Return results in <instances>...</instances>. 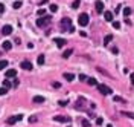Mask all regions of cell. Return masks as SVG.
Returning a JSON list of instances; mask_svg holds the SVG:
<instances>
[{"mask_svg":"<svg viewBox=\"0 0 134 127\" xmlns=\"http://www.w3.org/2000/svg\"><path fill=\"white\" fill-rule=\"evenodd\" d=\"M61 29H63V31L73 32L75 28L72 26V20H70V19H63V20H61Z\"/></svg>","mask_w":134,"mask_h":127,"instance_id":"1","label":"cell"},{"mask_svg":"<svg viewBox=\"0 0 134 127\" xmlns=\"http://www.w3.org/2000/svg\"><path fill=\"white\" fill-rule=\"evenodd\" d=\"M52 21L50 19V15H44V17H38L37 19V26L38 28H44V26H47L49 23Z\"/></svg>","mask_w":134,"mask_h":127,"instance_id":"2","label":"cell"},{"mask_svg":"<svg viewBox=\"0 0 134 127\" xmlns=\"http://www.w3.org/2000/svg\"><path fill=\"white\" fill-rule=\"evenodd\" d=\"M89 21H90V17H89V14H87V12L79 14V17H78L79 26H87V25H89Z\"/></svg>","mask_w":134,"mask_h":127,"instance_id":"3","label":"cell"},{"mask_svg":"<svg viewBox=\"0 0 134 127\" xmlns=\"http://www.w3.org/2000/svg\"><path fill=\"white\" fill-rule=\"evenodd\" d=\"M98 90L101 92L102 95H111V94H113L111 87H108V86H105V84H99V86H98Z\"/></svg>","mask_w":134,"mask_h":127,"instance_id":"4","label":"cell"},{"mask_svg":"<svg viewBox=\"0 0 134 127\" xmlns=\"http://www.w3.org/2000/svg\"><path fill=\"white\" fill-rule=\"evenodd\" d=\"M20 119H23V115H15V116H9L6 119V123L8 124H15L17 121H20Z\"/></svg>","mask_w":134,"mask_h":127,"instance_id":"5","label":"cell"},{"mask_svg":"<svg viewBox=\"0 0 134 127\" xmlns=\"http://www.w3.org/2000/svg\"><path fill=\"white\" fill-rule=\"evenodd\" d=\"M20 67H21V69H25V71H32V63H31V61H27V60H25V61H21V63H20Z\"/></svg>","mask_w":134,"mask_h":127,"instance_id":"6","label":"cell"},{"mask_svg":"<svg viewBox=\"0 0 134 127\" xmlns=\"http://www.w3.org/2000/svg\"><path fill=\"white\" fill-rule=\"evenodd\" d=\"M2 34H3V35H9V34H12V26H11V25H5L2 28Z\"/></svg>","mask_w":134,"mask_h":127,"instance_id":"7","label":"cell"},{"mask_svg":"<svg viewBox=\"0 0 134 127\" xmlns=\"http://www.w3.org/2000/svg\"><path fill=\"white\" fill-rule=\"evenodd\" d=\"M54 42H55V44L58 46V48H63V46H66V44H67V42H66L64 38H55Z\"/></svg>","mask_w":134,"mask_h":127,"instance_id":"8","label":"cell"},{"mask_svg":"<svg viewBox=\"0 0 134 127\" xmlns=\"http://www.w3.org/2000/svg\"><path fill=\"white\" fill-rule=\"evenodd\" d=\"M95 8H96V12H98V14H102V12H104V3H102V2H96Z\"/></svg>","mask_w":134,"mask_h":127,"instance_id":"9","label":"cell"},{"mask_svg":"<svg viewBox=\"0 0 134 127\" xmlns=\"http://www.w3.org/2000/svg\"><path fill=\"white\" fill-rule=\"evenodd\" d=\"M104 19H105V21H113V12L111 11H105L104 12Z\"/></svg>","mask_w":134,"mask_h":127,"instance_id":"10","label":"cell"},{"mask_svg":"<svg viewBox=\"0 0 134 127\" xmlns=\"http://www.w3.org/2000/svg\"><path fill=\"white\" fill-rule=\"evenodd\" d=\"M54 119H55V121H58V123H69V121H70L67 116H61V115H56Z\"/></svg>","mask_w":134,"mask_h":127,"instance_id":"11","label":"cell"},{"mask_svg":"<svg viewBox=\"0 0 134 127\" xmlns=\"http://www.w3.org/2000/svg\"><path fill=\"white\" fill-rule=\"evenodd\" d=\"M5 75H6V78H14L17 75V71H14V69H9V71L5 72Z\"/></svg>","mask_w":134,"mask_h":127,"instance_id":"12","label":"cell"},{"mask_svg":"<svg viewBox=\"0 0 134 127\" xmlns=\"http://www.w3.org/2000/svg\"><path fill=\"white\" fill-rule=\"evenodd\" d=\"M72 54H73V49H66V51L63 52V58H69Z\"/></svg>","mask_w":134,"mask_h":127,"instance_id":"13","label":"cell"},{"mask_svg":"<svg viewBox=\"0 0 134 127\" xmlns=\"http://www.w3.org/2000/svg\"><path fill=\"white\" fill-rule=\"evenodd\" d=\"M111 40H113V35H111V34H108V35H105V38H104V44H108L110 42H111Z\"/></svg>","mask_w":134,"mask_h":127,"instance_id":"14","label":"cell"},{"mask_svg":"<svg viewBox=\"0 0 134 127\" xmlns=\"http://www.w3.org/2000/svg\"><path fill=\"white\" fill-rule=\"evenodd\" d=\"M64 78H66L67 81H73V80H75V75H73V74H64Z\"/></svg>","mask_w":134,"mask_h":127,"instance_id":"15","label":"cell"},{"mask_svg":"<svg viewBox=\"0 0 134 127\" xmlns=\"http://www.w3.org/2000/svg\"><path fill=\"white\" fill-rule=\"evenodd\" d=\"M11 48H12V43H11V42H5L3 43V49L5 51H9Z\"/></svg>","mask_w":134,"mask_h":127,"instance_id":"16","label":"cell"},{"mask_svg":"<svg viewBox=\"0 0 134 127\" xmlns=\"http://www.w3.org/2000/svg\"><path fill=\"white\" fill-rule=\"evenodd\" d=\"M6 66H8V61L6 60H0V71H3Z\"/></svg>","mask_w":134,"mask_h":127,"instance_id":"17","label":"cell"},{"mask_svg":"<svg viewBox=\"0 0 134 127\" xmlns=\"http://www.w3.org/2000/svg\"><path fill=\"white\" fill-rule=\"evenodd\" d=\"M37 63H38L40 66H41V64H44V55H38V58H37Z\"/></svg>","mask_w":134,"mask_h":127,"instance_id":"18","label":"cell"},{"mask_svg":"<svg viewBox=\"0 0 134 127\" xmlns=\"http://www.w3.org/2000/svg\"><path fill=\"white\" fill-rule=\"evenodd\" d=\"M44 96H34V103H43Z\"/></svg>","mask_w":134,"mask_h":127,"instance_id":"19","label":"cell"},{"mask_svg":"<svg viewBox=\"0 0 134 127\" xmlns=\"http://www.w3.org/2000/svg\"><path fill=\"white\" fill-rule=\"evenodd\" d=\"M49 9H50V12H56V11H58V6H56L55 3H52L50 6H49Z\"/></svg>","mask_w":134,"mask_h":127,"instance_id":"20","label":"cell"},{"mask_svg":"<svg viewBox=\"0 0 134 127\" xmlns=\"http://www.w3.org/2000/svg\"><path fill=\"white\" fill-rule=\"evenodd\" d=\"M87 83H89L90 86H96V83H98V81H96L95 78H87Z\"/></svg>","mask_w":134,"mask_h":127,"instance_id":"21","label":"cell"},{"mask_svg":"<svg viewBox=\"0 0 134 127\" xmlns=\"http://www.w3.org/2000/svg\"><path fill=\"white\" fill-rule=\"evenodd\" d=\"M79 5H81L79 0H75V2L72 3V8H73V9H76V8H79Z\"/></svg>","mask_w":134,"mask_h":127,"instance_id":"22","label":"cell"},{"mask_svg":"<svg viewBox=\"0 0 134 127\" xmlns=\"http://www.w3.org/2000/svg\"><path fill=\"white\" fill-rule=\"evenodd\" d=\"M122 115H124V116H128V118H134V113H131V112H124L122 110Z\"/></svg>","mask_w":134,"mask_h":127,"instance_id":"23","label":"cell"},{"mask_svg":"<svg viewBox=\"0 0 134 127\" xmlns=\"http://www.w3.org/2000/svg\"><path fill=\"white\" fill-rule=\"evenodd\" d=\"M12 6H14L15 9H18V8H21V2H20V0H17V2H14V5H12Z\"/></svg>","mask_w":134,"mask_h":127,"instance_id":"24","label":"cell"},{"mask_svg":"<svg viewBox=\"0 0 134 127\" xmlns=\"http://www.w3.org/2000/svg\"><path fill=\"white\" fill-rule=\"evenodd\" d=\"M3 87H6V89H8V87H11V81H9L8 78H6V80L3 81Z\"/></svg>","mask_w":134,"mask_h":127,"instance_id":"25","label":"cell"},{"mask_svg":"<svg viewBox=\"0 0 134 127\" xmlns=\"http://www.w3.org/2000/svg\"><path fill=\"white\" fill-rule=\"evenodd\" d=\"M131 12H133V11H131V8H125V9H124V15H126V17L130 15Z\"/></svg>","mask_w":134,"mask_h":127,"instance_id":"26","label":"cell"},{"mask_svg":"<svg viewBox=\"0 0 134 127\" xmlns=\"http://www.w3.org/2000/svg\"><path fill=\"white\" fill-rule=\"evenodd\" d=\"M8 94V89L6 87H0V95H6Z\"/></svg>","mask_w":134,"mask_h":127,"instance_id":"27","label":"cell"},{"mask_svg":"<svg viewBox=\"0 0 134 127\" xmlns=\"http://www.w3.org/2000/svg\"><path fill=\"white\" fill-rule=\"evenodd\" d=\"M113 28H114V29H119V28H120V23H119V21H113Z\"/></svg>","mask_w":134,"mask_h":127,"instance_id":"28","label":"cell"},{"mask_svg":"<svg viewBox=\"0 0 134 127\" xmlns=\"http://www.w3.org/2000/svg\"><path fill=\"white\" fill-rule=\"evenodd\" d=\"M81 123H82V126H84V127H90V123H89L87 119H82Z\"/></svg>","mask_w":134,"mask_h":127,"instance_id":"29","label":"cell"},{"mask_svg":"<svg viewBox=\"0 0 134 127\" xmlns=\"http://www.w3.org/2000/svg\"><path fill=\"white\" fill-rule=\"evenodd\" d=\"M44 14H46V9H43V8H41V9H38V15H40V17H43Z\"/></svg>","mask_w":134,"mask_h":127,"instance_id":"30","label":"cell"},{"mask_svg":"<svg viewBox=\"0 0 134 127\" xmlns=\"http://www.w3.org/2000/svg\"><path fill=\"white\" fill-rule=\"evenodd\" d=\"M96 124H98V126H102V124H104V119H102V118H98V119H96Z\"/></svg>","mask_w":134,"mask_h":127,"instance_id":"31","label":"cell"},{"mask_svg":"<svg viewBox=\"0 0 134 127\" xmlns=\"http://www.w3.org/2000/svg\"><path fill=\"white\" fill-rule=\"evenodd\" d=\"M79 80H81V81H85V80H87V77H85L84 74H81V75H79Z\"/></svg>","mask_w":134,"mask_h":127,"instance_id":"32","label":"cell"},{"mask_svg":"<svg viewBox=\"0 0 134 127\" xmlns=\"http://www.w3.org/2000/svg\"><path fill=\"white\" fill-rule=\"evenodd\" d=\"M35 121H37V116H31V118H29V123H35Z\"/></svg>","mask_w":134,"mask_h":127,"instance_id":"33","label":"cell"},{"mask_svg":"<svg viewBox=\"0 0 134 127\" xmlns=\"http://www.w3.org/2000/svg\"><path fill=\"white\" fill-rule=\"evenodd\" d=\"M3 12H5V5L0 3V14H3Z\"/></svg>","mask_w":134,"mask_h":127,"instance_id":"34","label":"cell"},{"mask_svg":"<svg viewBox=\"0 0 134 127\" xmlns=\"http://www.w3.org/2000/svg\"><path fill=\"white\" fill-rule=\"evenodd\" d=\"M54 87H56V89H58V87H61V84H60V83H56V81H55V83H54Z\"/></svg>","mask_w":134,"mask_h":127,"instance_id":"35","label":"cell"},{"mask_svg":"<svg viewBox=\"0 0 134 127\" xmlns=\"http://www.w3.org/2000/svg\"><path fill=\"white\" fill-rule=\"evenodd\" d=\"M49 0H41V2H40V5H44V3H47Z\"/></svg>","mask_w":134,"mask_h":127,"instance_id":"36","label":"cell"},{"mask_svg":"<svg viewBox=\"0 0 134 127\" xmlns=\"http://www.w3.org/2000/svg\"><path fill=\"white\" fill-rule=\"evenodd\" d=\"M131 81H133V84H134V74H131Z\"/></svg>","mask_w":134,"mask_h":127,"instance_id":"37","label":"cell"}]
</instances>
